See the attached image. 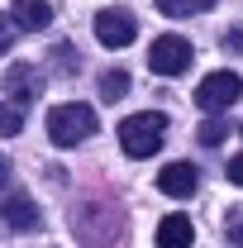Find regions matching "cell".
I'll list each match as a JSON object with an SVG mask.
<instances>
[{
	"label": "cell",
	"mask_w": 243,
	"mask_h": 248,
	"mask_svg": "<svg viewBox=\"0 0 243 248\" xmlns=\"http://www.w3.org/2000/svg\"><path fill=\"white\" fill-rule=\"evenodd\" d=\"M214 0H157V10L167 15V19H191V15H200V10H210Z\"/></svg>",
	"instance_id": "7c38bea8"
},
{
	"label": "cell",
	"mask_w": 243,
	"mask_h": 248,
	"mask_svg": "<svg viewBox=\"0 0 243 248\" xmlns=\"http://www.w3.org/2000/svg\"><path fill=\"white\" fill-rule=\"evenodd\" d=\"M196 186H200V172H196L191 162H172V167H162V172H157V191H162V196H172V201L196 196Z\"/></svg>",
	"instance_id": "ba28073f"
},
{
	"label": "cell",
	"mask_w": 243,
	"mask_h": 248,
	"mask_svg": "<svg viewBox=\"0 0 243 248\" xmlns=\"http://www.w3.org/2000/svg\"><path fill=\"white\" fill-rule=\"evenodd\" d=\"M224 53H243V29H229V33H224Z\"/></svg>",
	"instance_id": "ffe728a7"
},
{
	"label": "cell",
	"mask_w": 243,
	"mask_h": 248,
	"mask_svg": "<svg viewBox=\"0 0 243 248\" xmlns=\"http://www.w3.org/2000/svg\"><path fill=\"white\" fill-rule=\"evenodd\" d=\"M19 129H24V110L10 105V100H0V134H19Z\"/></svg>",
	"instance_id": "9a60e30c"
},
{
	"label": "cell",
	"mask_w": 243,
	"mask_h": 248,
	"mask_svg": "<svg viewBox=\"0 0 243 248\" xmlns=\"http://www.w3.org/2000/svg\"><path fill=\"white\" fill-rule=\"evenodd\" d=\"M224 239H229V248H243V205L229 210V219H224Z\"/></svg>",
	"instance_id": "2e32d148"
},
{
	"label": "cell",
	"mask_w": 243,
	"mask_h": 248,
	"mask_svg": "<svg viewBox=\"0 0 243 248\" xmlns=\"http://www.w3.org/2000/svg\"><path fill=\"white\" fill-rule=\"evenodd\" d=\"M10 24L24 33H38L53 24V5L48 0H15V10H10Z\"/></svg>",
	"instance_id": "9c48e42d"
},
{
	"label": "cell",
	"mask_w": 243,
	"mask_h": 248,
	"mask_svg": "<svg viewBox=\"0 0 243 248\" xmlns=\"http://www.w3.org/2000/svg\"><path fill=\"white\" fill-rule=\"evenodd\" d=\"M0 224H10V229H38V210H33L29 196H10V201H0Z\"/></svg>",
	"instance_id": "30bf717a"
},
{
	"label": "cell",
	"mask_w": 243,
	"mask_h": 248,
	"mask_svg": "<svg viewBox=\"0 0 243 248\" xmlns=\"http://www.w3.org/2000/svg\"><path fill=\"white\" fill-rule=\"evenodd\" d=\"M10 182V162H5V157H0V186Z\"/></svg>",
	"instance_id": "44dd1931"
},
{
	"label": "cell",
	"mask_w": 243,
	"mask_h": 248,
	"mask_svg": "<svg viewBox=\"0 0 243 248\" xmlns=\"http://www.w3.org/2000/svg\"><path fill=\"white\" fill-rule=\"evenodd\" d=\"M224 134H229V124L219 120V115H210V120L200 124V143H205V148H219V143H224Z\"/></svg>",
	"instance_id": "5bb4252c"
},
{
	"label": "cell",
	"mask_w": 243,
	"mask_h": 248,
	"mask_svg": "<svg viewBox=\"0 0 243 248\" xmlns=\"http://www.w3.org/2000/svg\"><path fill=\"white\" fill-rule=\"evenodd\" d=\"M239 95H243V77L224 67V72H210V77L196 86V105H200L205 115H224Z\"/></svg>",
	"instance_id": "277c9868"
},
{
	"label": "cell",
	"mask_w": 243,
	"mask_h": 248,
	"mask_svg": "<svg viewBox=\"0 0 243 248\" xmlns=\"http://www.w3.org/2000/svg\"><path fill=\"white\" fill-rule=\"evenodd\" d=\"M120 229H124V219L110 205H81V210H72V234L86 248H110L120 239Z\"/></svg>",
	"instance_id": "7a4b0ae2"
},
{
	"label": "cell",
	"mask_w": 243,
	"mask_h": 248,
	"mask_svg": "<svg viewBox=\"0 0 243 248\" xmlns=\"http://www.w3.org/2000/svg\"><path fill=\"white\" fill-rule=\"evenodd\" d=\"M191 43H186L182 33H162V38H152L148 48V67L157 72V77H182L186 67H191Z\"/></svg>",
	"instance_id": "5b68a950"
},
{
	"label": "cell",
	"mask_w": 243,
	"mask_h": 248,
	"mask_svg": "<svg viewBox=\"0 0 243 248\" xmlns=\"http://www.w3.org/2000/svg\"><path fill=\"white\" fill-rule=\"evenodd\" d=\"M100 95H105L110 105L124 100V95H129V72H120V67H115V72H105V77H100Z\"/></svg>",
	"instance_id": "4fadbf2b"
},
{
	"label": "cell",
	"mask_w": 243,
	"mask_h": 248,
	"mask_svg": "<svg viewBox=\"0 0 243 248\" xmlns=\"http://www.w3.org/2000/svg\"><path fill=\"white\" fill-rule=\"evenodd\" d=\"M224 177H229L234 186H243V153H239V157H229V167H224Z\"/></svg>",
	"instance_id": "d6986e66"
},
{
	"label": "cell",
	"mask_w": 243,
	"mask_h": 248,
	"mask_svg": "<svg viewBox=\"0 0 243 248\" xmlns=\"http://www.w3.org/2000/svg\"><path fill=\"white\" fill-rule=\"evenodd\" d=\"M91 134H95V110L91 105L67 100V105H53V110H48V139H53L58 148H76V143H86Z\"/></svg>",
	"instance_id": "6da1fadb"
},
{
	"label": "cell",
	"mask_w": 243,
	"mask_h": 248,
	"mask_svg": "<svg viewBox=\"0 0 243 248\" xmlns=\"http://www.w3.org/2000/svg\"><path fill=\"white\" fill-rule=\"evenodd\" d=\"M134 33H138V24H134L129 10H100V15H95V38H100L105 48H129Z\"/></svg>",
	"instance_id": "8992f818"
},
{
	"label": "cell",
	"mask_w": 243,
	"mask_h": 248,
	"mask_svg": "<svg viewBox=\"0 0 243 248\" xmlns=\"http://www.w3.org/2000/svg\"><path fill=\"white\" fill-rule=\"evenodd\" d=\"M5 91L15 95V105L24 110V105H33L38 100V91H43V77H38V67H29V62H15L10 72H5Z\"/></svg>",
	"instance_id": "52a82bcc"
},
{
	"label": "cell",
	"mask_w": 243,
	"mask_h": 248,
	"mask_svg": "<svg viewBox=\"0 0 243 248\" xmlns=\"http://www.w3.org/2000/svg\"><path fill=\"white\" fill-rule=\"evenodd\" d=\"M162 134H167V115H157V110L129 115V120L120 124V148L129 157H152L162 148Z\"/></svg>",
	"instance_id": "3957f363"
},
{
	"label": "cell",
	"mask_w": 243,
	"mask_h": 248,
	"mask_svg": "<svg viewBox=\"0 0 243 248\" xmlns=\"http://www.w3.org/2000/svg\"><path fill=\"white\" fill-rule=\"evenodd\" d=\"M53 58H58V72H62V77H72V72H81V58L72 62V48H67V43H58V53H53Z\"/></svg>",
	"instance_id": "e0dca14e"
},
{
	"label": "cell",
	"mask_w": 243,
	"mask_h": 248,
	"mask_svg": "<svg viewBox=\"0 0 243 248\" xmlns=\"http://www.w3.org/2000/svg\"><path fill=\"white\" fill-rule=\"evenodd\" d=\"M191 244H196V229L186 215H167L157 224V248H191Z\"/></svg>",
	"instance_id": "8fae6325"
},
{
	"label": "cell",
	"mask_w": 243,
	"mask_h": 248,
	"mask_svg": "<svg viewBox=\"0 0 243 248\" xmlns=\"http://www.w3.org/2000/svg\"><path fill=\"white\" fill-rule=\"evenodd\" d=\"M15 24H10V15H0V53H10V43H15Z\"/></svg>",
	"instance_id": "ac0fdd59"
}]
</instances>
